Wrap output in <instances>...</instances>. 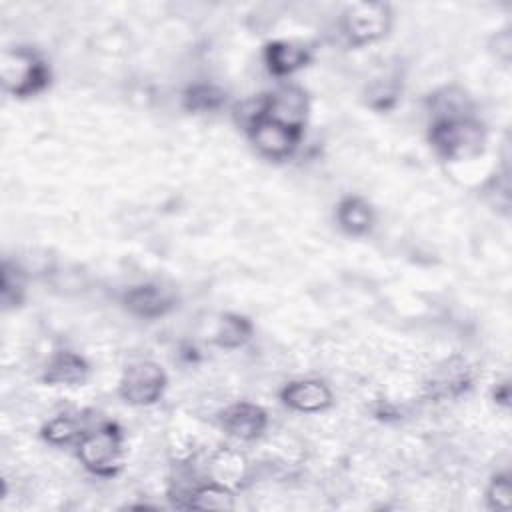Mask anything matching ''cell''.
Segmentation results:
<instances>
[{"label": "cell", "mask_w": 512, "mask_h": 512, "mask_svg": "<svg viewBox=\"0 0 512 512\" xmlns=\"http://www.w3.org/2000/svg\"><path fill=\"white\" fill-rule=\"evenodd\" d=\"M280 396L286 406L298 412H320L332 404V392L320 380L290 382Z\"/></svg>", "instance_id": "obj_10"}, {"label": "cell", "mask_w": 512, "mask_h": 512, "mask_svg": "<svg viewBox=\"0 0 512 512\" xmlns=\"http://www.w3.org/2000/svg\"><path fill=\"white\" fill-rule=\"evenodd\" d=\"M120 454L122 436L120 430L110 422L80 436L78 458L90 472L98 476H112L120 464Z\"/></svg>", "instance_id": "obj_2"}, {"label": "cell", "mask_w": 512, "mask_h": 512, "mask_svg": "<svg viewBox=\"0 0 512 512\" xmlns=\"http://www.w3.org/2000/svg\"><path fill=\"white\" fill-rule=\"evenodd\" d=\"M88 376V364L74 352H58L46 366L44 380L48 384H82Z\"/></svg>", "instance_id": "obj_11"}, {"label": "cell", "mask_w": 512, "mask_h": 512, "mask_svg": "<svg viewBox=\"0 0 512 512\" xmlns=\"http://www.w3.org/2000/svg\"><path fill=\"white\" fill-rule=\"evenodd\" d=\"M252 334V324L236 314H226L214 334V342L224 348H236L244 344Z\"/></svg>", "instance_id": "obj_15"}, {"label": "cell", "mask_w": 512, "mask_h": 512, "mask_svg": "<svg viewBox=\"0 0 512 512\" xmlns=\"http://www.w3.org/2000/svg\"><path fill=\"white\" fill-rule=\"evenodd\" d=\"M184 506L196 508V510H226L234 506V496L226 486L218 482H210V484L192 488L186 496Z\"/></svg>", "instance_id": "obj_14"}, {"label": "cell", "mask_w": 512, "mask_h": 512, "mask_svg": "<svg viewBox=\"0 0 512 512\" xmlns=\"http://www.w3.org/2000/svg\"><path fill=\"white\" fill-rule=\"evenodd\" d=\"M20 274L16 272V278L12 282V272H10V266L8 262L4 264V272H2V302L6 306H14V304H20L22 300V290H24V284L22 280L18 278Z\"/></svg>", "instance_id": "obj_19"}, {"label": "cell", "mask_w": 512, "mask_h": 512, "mask_svg": "<svg viewBox=\"0 0 512 512\" xmlns=\"http://www.w3.org/2000/svg\"><path fill=\"white\" fill-rule=\"evenodd\" d=\"M266 412L250 402H236L228 406L222 416L220 424L222 428L240 440H254L258 438L266 428Z\"/></svg>", "instance_id": "obj_8"}, {"label": "cell", "mask_w": 512, "mask_h": 512, "mask_svg": "<svg viewBox=\"0 0 512 512\" xmlns=\"http://www.w3.org/2000/svg\"><path fill=\"white\" fill-rule=\"evenodd\" d=\"M124 304L140 318H158L174 308L176 298L170 290L158 284H140L126 292Z\"/></svg>", "instance_id": "obj_9"}, {"label": "cell", "mask_w": 512, "mask_h": 512, "mask_svg": "<svg viewBox=\"0 0 512 512\" xmlns=\"http://www.w3.org/2000/svg\"><path fill=\"white\" fill-rule=\"evenodd\" d=\"M390 10L380 2H360L348 6L342 16V30L352 44H368L382 38L390 28Z\"/></svg>", "instance_id": "obj_4"}, {"label": "cell", "mask_w": 512, "mask_h": 512, "mask_svg": "<svg viewBox=\"0 0 512 512\" xmlns=\"http://www.w3.org/2000/svg\"><path fill=\"white\" fill-rule=\"evenodd\" d=\"M308 114V98L298 86H282L266 96L264 118L302 130Z\"/></svg>", "instance_id": "obj_7"}, {"label": "cell", "mask_w": 512, "mask_h": 512, "mask_svg": "<svg viewBox=\"0 0 512 512\" xmlns=\"http://www.w3.org/2000/svg\"><path fill=\"white\" fill-rule=\"evenodd\" d=\"M308 62V50L302 44L276 40L266 46V64L274 74H292Z\"/></svg>", "instance_id": "obj_12"}, {"label": "cell", "mask_w": 512, "mask_h": 512, "mask_svg": "<svg viewBox=\"0 0 512 512\" xmlns=\"http://www.w3.org/2000/svg\"><path fill=\"white\" fill-rule=\"evenodd\" d=\"M432 146L450 160H464L482 150L484 130L466 116H440L430 128Z\"/></svg>", "instance_id": "obj_1"}, {"label": "cell", "mask_w": 512, "mask_h": 512, "mask_svg": "<svg viewBox=\"0 0 512 512\" xmlns=\"http://www.w3.org/2000/svg\"><path fill=\"white\" fill-rule=\"evenodd\" d=\"M44 438L50 442V444H68L72 442L76 436H82L84 432H80L76 420L72 418H66V416H58L54 420H50L44 430H42Z\"/></svg>", "instance_id": "obj_17"}, {"label": "cell", "mask_w": 512, "mask_h": 512, "mask_svg": "<svg viewBox=\"0 0 512 512\" xmlns=\"http://www.w3.org/2000/svg\"><path fill=\"white\" fill-rule=\"evenodd\" d=\"M2 80L12 94L30 96L48 84V68L34 52L16 48L4 54Z\"/></svg>", "instance_id": "obj_3"}, {"label": "cell", "mask_w": 512, "mask_h": 512, "mask_svg": "<svg viewBox=\"0 0 512 512\" xmlns=\"http://www.w3.org/2000/svg\"><path fill=\"white\" fill-rule=\"evenodd\" d=\"M336 218H338L340 226L348 234H354V236L366 234L374 224V212H372L370 204L356 196H348L338 204Z\"/></svg>", "instance_id": "obj_13"}, {"label": "cell", "mask_w": 512, "mask_h": 512, "mask_svg": "<svg viewBox=\"0 0 512 512\" xmlns=\"http://www.w3.org/2000/svg\"><path fill=\"white\" fill-rule=\"evenodd\" d=\"M166 386L164 370L150 360L130 364L120 380V396L134 406H146L160 398Z\"/></svg>", "instance_id": "obj_5"}, {"label": "cell", "mask_w": 512, "mask_h": 512, "mask_svg": "<svg viewBox=\"0 0 512 512\" xmlns=\"http://www.w3.org/2000/svg\"><path fill=\"white\" fill-rule=\"evenodd\" d=\"M224 92L214 84H196L184 92V106L192 112H212L224 104Z\"/></svg>", "instance_id": "obj_16"}, {"label": "cell", "mask_w": 512, "mask_h": 512, "mask_svg": "<svg viewBox=\"0 0 512 512\" xmlns=\"http://www.w3.org/2000/svg\"><path fill=\"white\" fill-rule=\"evenodd\" d=\"M486 498H488L490 508H494V510H508L510 508V504H512L510 480H508L506 474H498V476L492 478Z\"/></svg>", "instance_id": "obj_18"}, {"label": "cell", "mask_w": 512, "mask_h": 512, "mask_svg": "<svg viewBox=\"0 0 512 512\" xmlns=\"http://www.w3.org/2000/svg\"><path fill=\"white\" fill-rule=\"evenodd\" d=\"M250 138L254 142V146L260 150V154L272 158V160H282L286 156H290L302 136V130L296 128H288L280 122L268 120V118H260L258 122H254L250 128Z\"/></svg>", "instance_id": "obj_6"}]
</instances>
